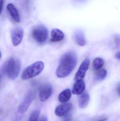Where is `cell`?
Masks as SVG:
<instances>
[{"instance_id": "obj_5", "label": "cell", "mask_w": 120, "mask_h": 121, "mask_svg": "<svg viewBox=\"0 0 120 121\" xmlns=\"http://www.w3.org/2000/svg\"><path fill=\"white\" fill-rule=\"evenodd\" d=\"M35 94L33 92L31 91L26 95L18 107V112L19 113L23 114L27 111L33 99Z\"/></svg>"}, {"instance_id": "obj_7", "label": "cell", "mask_w": 120, "mask_h": 121, "mask_svg": "<svg viewBox=\"0 0 120 121\" xmlns=\"http://www.w3.org/2000/svg\"><path fill=\"white\" fill-rule=\"evenodd\" d=\"M53 87L50 84H46L42 85L39 92V99L41 101L44 102L48 99L53 92Z\"/></svg>"}, {"instance_id": "obj_15", "label": "cell", "mask_w": 120, "mask_h": 121, "mask_svg": "<svg viewBox=\"0 0 120 121\" xmlns=\"http://www.w3.org/2000/svg\"><path fill=\"white\" fill-rule=\"evenodd\" d=\"M89 100V94L85 93L81 95L79 99L78 106L81 108H83L86 106Z\"/></svg>"}, {"instance_id": "obj_1", "label": "cell", "mask_w": 120, "mask_h": 121, "mask_svg": "<svg viewBox=\"0 0 120 121\" xmlns=\"http://www.w3.org/2000/svg\"><path fill=\"white\" fill-rule=\"evenodd\" d=\"M77 62V55L74 52L70 51L64 54L61 58L56 70L57 77L64 78L70 75L76 67Z\"/></svg>"}, {"instance_id": "obj_17", "label": "cell", "mask_w": 120, "mask_h": 121, "mask_svg": "<svg viewBox=\"0 0 120 121\" xmlns=\"http://www.w3.org/2000/svg\"><path fill=\"white\" fill-rule=\"evenodd\" d=\"M107 74V71L106 70H101L96 73L94 79L97 81H102L105 78Z\"/></svg>"}, {"instance_id": "obj_9", "label": "cell", "mask_w": 120, "mask_h": 121, "mask_svg": "<svg viewBox=\"0 0 120 121\" xmlns=\"http://www.w3.org/2000/svg\"><path fill=\"white\" fill-rule=\"evenodd\" d=\"M72 104L71 103L59 105L55 111V114L58 117H62L67 114L72 108Z\"/></svg>"}, {"instance_id": "obj_20", "label": "cell", "mask_w": 120, "mask_h": 121, "mask_svg": "<svg viewBox=\"0 0 120 121\" xmlns=\"http://www.w3.org/2000/svg\"><path fill=\"white\" fill-rule=\"evenodd\" d=\"M116 57L117 58V59L120 60V52L117 53L116 55Z\"/></svg>"}, {"instance_id": "obj_22", "label": "cell", "mask_w": 120, "mask_h": 121, "mask_svg": "<svg viewBox=\"0 0 120 121\" xmlns=\"http://www.w3.org/2000/svg\"><path fill=\"white\" fill-rule=\"evenodd\" d=\"M117 91L118 95L120 96V84L118 86L117 88Z\"/></svg>"}, {"instance_id": "obj_23", "label": "cell", "mask_w": 120, "mask_h": 121, "mask_svg": "<svg viewBox=\"0 0 120 121\" xmlns=\"http://www.w3.org/2000/svg\"><path fill=\"white\" fill-rule=\"evenodd\" d=\"M71 118L70 117H67L63 121H70L71 120Z\"/></svg>"}, {"instance_id": "obj_18", "label": "cell", "mask_w": 120, "mask_h": 121, "mask_svg": "<svg viewBox=\"0 0 120 121\" xmlns=\"http://www.w3.org/2000/svg\"><path fill=\"white\" fill-rule=\"evenodd\" d=\"M39 114V110L33 111L30 116L29 121H37Z\"/></svg>"}, {"instance_id": "obj_3", "label": "cell", "mask_w": 120, "mask_h": 121, "mask_svg": "<svg viewBox=\"0 0 120 121\" xmlns=\"http://www.w3.org/2000/svg\"><path fill=\"white\" fill-rule=\"evenodd\" d=\"M44 64L42 61H39L28 66L23 71L22 75L23 80H27L39 75L43 71Z\"/></svg>"}, {"instance_id": "obj_6", "label": "cell", "mask_w": 120, "mask_h": 121, "mask_svg": "<svg viewBox=\"0 0 120 121\" xmlns=\"http://www.w3.org/2000/svg\"><path fill=\"white\" fill-rule=\"evenodd\" d=\"M23 29L20 27H15L12 30L11 37L13 46L16 47L20 44L23 38Z\"/></svg>"}, {"instance_id": "obj_2", "label": "cell", "mask_w": 120, "mask_h": 121, "mask_svg": "<svg viewBox=\"0 0 120 121\" xmlns=\"http://www.w3.org/2000/svg\"><path fill=\"white\" fill-rule=\"evenodd\" d=\"M21 67V62L18 58L11 57L3 65L2 71L4 74L11 80H14L18 76Z\"/></svg>"}, {"instance_id": "obj_14", "label": "cell", "mask_w": 120, "mask_h": 121, "mask_svg": "<svg viewBox=\"0 0 120 121\" xmlns=\"http://www.w3.org/2000/svg\"><path fill=\"white\" fill-rule=\"evenodd\" d=\"M71 92L70 90L66 89L61 92L58 96V100L60 102H64L70 99Z\"/></svg>"}, {"instance_id": "obj_21", "label": "cell", "mask_w": 120, "mask_h": 121, "mask_svg": "<svg viewBox=\"0 0 120 121\" xmlns=\"http://www.w3.org/2000/svg\"><path fill=\"white\" fill-rule=\"evenodd\" d=\"M39 121H48V119L46 117H42Z\"/></svg>"}, {"instance_id": "obj_19", "label": "cell", "mask_w": 120, "mask_h": 121, "mask_svg": "<svg viewBox=\"0 0 120 121\" xmlns=\"http://www.w3.org/2000/svg\"><path fill=\"white\" fill-rule=\"evenodd\" d=\"M0 11L1 13L3 7L4 0H0Z\"/></svg>"}, {"instance_id": "obj_24", "label": "cell", "mask_w": 120, "mask_h": 121, "mask_svg": "<svg viewBox=\"0 0 120 121\" xmlns=\"http://www.w3.org/2000/svg\"><path fill=\"white\" fill-rule=\"evenodd\" d=\"M107 120H108L107 118H104L101 119V120H99L97 121H106Z\"/></svg>"}, {"instance_id": "obj_4", "label": "cell", "mask_w": 120, "mask_h": 121, "mask_svg": "<svg viewBox=\"0 0 120 121\" xmlns=\"http://www.w3.org/2000/svg\"><path fill=\"white\" fill-rule=\"evenodd\" d=\"M48 30L46 26L39 25L35 26L32 31V35L38 43L43 44L46 41L48 38Z\"/></svg>"}, {"instance_id": "obj_13", "label": "cell", "mask_w": 120, "mask_h": 121, "mask_svg": "<svg viewBox=\"0 0 120 121\" xmlns=\"http://www.w3.org/2000/svg\"><path fill=\"white\" fill-rule=\"evenodd\" d=\"M85 88V83L82 80L76 81L73 87V94L76 95L81 94L84 91Z\"/></svg>"}, {"instance_id": "obj_10", "label": "cell", "mask_w": 120, "mask_h": 121, "mask_svg": "<svg viewBox=\"0 0 120 121\" xmlns=\"http://www.w3.org/2000/svg\"><path fill=\"white\" fill-rule=\"evenodd\" d=\"M7 9L12 20L16 22H19L20 20L19 14L15 5L12 3L8 4L7 6Z\"/></svg>"}, {"instance_id": "obj_16", "label": "cell", "mask_w": 120, "mask_h": 121, "mask_svg": "<svg viewBox=\"0 0 120 121\" xmlns=\"http://www.w3.org/2000/svg\"><path fill=\"white\" fill-rule=\"evenodd\" d=\"M104 63V60L101 58L99 57L96 58L93 61V68L95 70H98L103 67Z\"/></svg>"}, {"instance_id": "obj_12", "label": "cell", "mask_w": 120, "mask_h": 121, "mask_svg": "<svg viewBox=\"0 0 120 121\" xmlns=\"http://www.w3.org/2000/svg\"><path fill=\"white\" fill-rule=\"evenodd\" d=\"M51 38L50 40L51 42H60L64 39L65 35L60 30L57 28L53 29L51 31Z\"/></svg>"}, {"instance_id": "obj_11", "label": "cell", "mask_w": 120, "mask_h": 121, "mask_svg": "<svg viewBox=\"0 0 120 121\" xmlns=\"http://www.w3.org/2000/svg\"><path fill=\"white\" fill-rule=\"evenodd\" d=\"M73 38L75 42L80 46H84L86 43L84 34L81 30H76L74 32Z\"/></svg>"}, {"instance_id": "obj_8", "label": "cell", "mask_w": 120, "mask_h": 121, "mask_svg": "<svg viewBox=\"0 0 120 121\" xmlns=\"http://www.w3.org/2000/svg\"><path fill=\"white\" fill-rule=\"evenodd\" d=\"M89 59H86L82 63L74 79L76 81L81 80L85 77L87 71L89 69Z\"/></svg>"}]
</instances>
